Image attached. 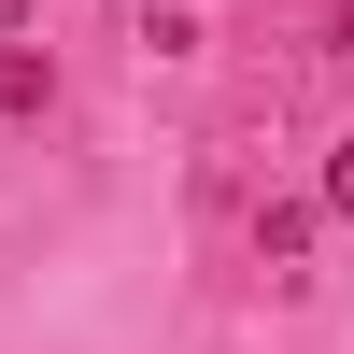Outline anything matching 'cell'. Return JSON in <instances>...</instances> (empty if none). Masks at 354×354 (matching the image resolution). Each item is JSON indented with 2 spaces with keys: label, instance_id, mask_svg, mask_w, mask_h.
Listing matches in <instances>:
<instances>
[{
  "label": "cell",
  "instance_id": "obj_2",
  "mask_svg": "<svg viewBox=\"0 0 354 354\" xmlns=\"http://www.w3.org/2000/svg\"><path fill=\"white\" fill-rule=\"evenodd\" d=\"M326 213L354 227V142H340V156H326Z\"/></svg>",
  "mask_w": 354,
  "mask_h": 354
},
{
  "label": "cell",
  "instance_id": "obj_1",
  "mask_svg": "<svg viewBox=\"0 0 354 354\" xmlns=\"http://www.w3.org/2000/svg\"><path fill=\"white\" fill-rule=\"evenodd\" d=\"M57 100V57L43 43H0V113H15V128H28V113H43Z\"/></svg>",
  "mask_w": 354,
  "mask_h": 354
},
{
  "label": "cell",
  "instance_id": "obj_3",
  "mask_svg": "<svg viewBox=\"0 0 354 354\" xmlns=\"http://www.w3.org/2000/svg\"><path fill=\"white\" fill-rule=\"evenodd\" d=\"M28 15H43V0H0V28H28Z\"/></svg>",
  "mask_w": 354,
  "mask_h": 354
}]
</instances>
